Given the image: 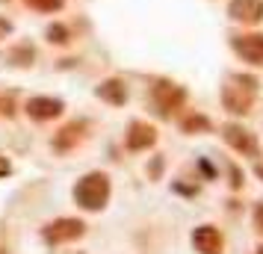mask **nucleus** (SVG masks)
Wrapping results in <instances>:
<instances>
[{"label":"nucleus","mask_w":263,"mask_h":254,"mask_svg":"<svg viewBox=\"0 0 263 254\" xmlns=\"http://www.w3.org/2000/svg\"><path fill=\"white\" fill-rule=\"evenodd\" d=\"M257 178H263V166H257Z\"/></svg>","instance_id":"a211bd4d"},{"label":"nucleus","mask_w":263,"mask_h":254,"mask_svg":"<svg viewBox=\"0 0 263 254\" xmlns=\"http://www.w3.org/2000/svg\"><path fill=\"white\" fill-rule=\"evenodd\" d=\"M48 38L53 42V45H68V30L62 24H50L48 27Z\"/></svg>","instance_id":"4468645a"},{"label":"nucleus","mask_w":263,"mask_h":254,"mask_svg":"<svg viewBox=\"0 0 263 254\" xmlns=\"http://www.w3.org/2000/svg\"><path fill=\"white\" fill-rule=\"evenodd\" d=\"M257 254H263V245H260V248H257Z\"/></svg>","instance_id":"aec40b11"},{"label":"nucleus","mask_w":263,"mask_h":254,"mask_svg":"<svg viewBox=\"0 0 263 254\" xmlns=\"http://www.w3.org/2000/svg\"><path fill=\"white\" fill-rule=\"evenodd\" d=\"M151 95H154V104H157V109H160L163 115L175 112V109L186 101V92H183L178 83H168V80H160V83L151 89Z\"/></svg>","instance_id":"20e7f679"},{"label":"nucleus","mask_w":263,"mask_h":254,"mask_svg":"<svg viewBox=\"0 0 263 254\" xmlns=\"http://www.w3.org/2000/svg\"><path fill=\"white\" fill-rule=\"evenodd\" d=\"M83 230H86V225L80 222V219H57V222L45 225L42 237H45L50 245H62V242L80 240V237H83Z\"/></svg>","instance_id":"7ed1b4c3"},{"label":"nucleus","mask_w":263,"mask_h":254,"mask_svg":"<svg viewBox=\"0 0 263 254\" xmlns=\"http://www.w3.org/2000/svg\"><path fill=\"white\" fill-rule=\"evenodd\" d=\"M251 101H254V80H251V77L237 74V77H231L225 83V89H222V104H225V109L237 112V115L249 112Z\"/></svg>","instance_id":"f03ea898"},{"label":"nucleus","mask_w":263,"mask_h":254,"mask_svg":"<svg viewBox=\"0 0 263 254\" xmlns=\"http://www.w3.org/2000/svg\"><path fill=\"white\" fill-rule=\"evenodd\" d=\"M95 95L101 97V101H107V104H112V107H124V101H127V86H124V80H104V83L95 89Z\"/></svg>","instance_id":"9b49d317"},{"label":"nucleus","mask_w":263,"mask_h":254,"mask_svg":"<svg viewBox=\"0 0 263 254\" xmlns=\"http://www.w3.org/2000/svg\"><path fill=\"white\" fill-rule=\"evenodd\" d=\"M0 254H9V251H6V248H3V245H0Z\"/></svg>","instance_id":"6ab92c4d"},{"label":"nucleus","mask_w":263,"mask_h":254,"mask_svg":"<svg viewBox=\"0 0 263 254\" xmlns=\"http://www.w3.org/2000/svg\"><path fill=\"white\" fill-rule=\"evenodd\" d=\"M231 48L251 65H263V36L249 33V36H231Z\"/></svg>","instance_id":"423d86ee"},{"label":"nucleus","mask_w":263,"mask_h":254,"mask_svg":"<svg viewBox=\"0 0 263 254\" xmlns=\"http://www.w3.org/2000/svg\"><path fill=\"white\" fill-rule=\"evenodd\" d=\"M80 133H83V124H68V127H62L60 130V136L53 139V145L60 148V151H65V148H71L74 145V139H80Z\"/></svg>","instance_id":"f8f14e48"},{"label":"nucleus","mask_w":263,"mask_h":254,"mask_svg":"<svg viewBox=\"0 0 263 254\" xmlns=\"http://www.w3.org/2000/svg\"><path fill=\"white\" fill-rule=\"evenodd\" d=\"M222 136H225V142L234 148V151L246 154V157H257V154H260V148H257V139H254V133L242 130L239 124H225V127H222Z\"/></svg>","instance_id":"39448f33"},{"label":"nucleus","mask_w":263,"mask_h":254,"mask_svg":"<svg viewBox=\"0 0 263 254\" xmlns=\"http://www.w3.org/2000/svg\"><path fill=\"white\" fill-rule=\"evenodd\" d=\"M127 148L130 151H145V148H151L157 142V130L151 124H145V121H133L130 124V133H127Z\"/></svg>","instance_id":"9d476101"},{"label":"nucleus","mask_w":263,"mask_h":254,"mask_svg":"<svg viewBox=\"0 0 263 254\" xmlns=\"http://www.w3.org/2000/svg\"><path fill=\"white\" fill-rule=\"evenodd\" d=\"M254 225H257V230H263V204H257V210H254Z\"/></svg>","instance_id":"f3484780"},{"label":"nucleus","mask_w":263,"mask_h":254,"mask_svg":"<svg viewBox=\"0 0 263 254\" xmlns=\"http://www.w3.org/2000/svg\"><path fill=\"white\" fill-rule=\"evenodd\" d=\"M27 6H33L39 12H57L62 9V0H27Z\"/></svg>","instance_id":"2eb2a0df"},{"label":"nucleus","mask_w":263,"mask_h":254,"mask_svg":"<svg viewBox=\"0 0 263 254\" xmlns=\"http://www.w3.org/2000/svg\"><path fill=\"white\" fill-rule=\"evenodd\" d=\"M12 33V21H6V18H0V38H6Z\"/></svg>","instance_id":"dca6fc26"},{"label":"nucleus","mask_w":263,"mask_h":254,"mask_svg":"<svg viewBox=\"0 0 263 254\" xmlns=\"http://www.w3.org/2000/svg\"><path fill=\"white\" fill-rule=\"evenodd\" d=\"M192 245L198 254H222V233L213 225H201L192 230Z\"/></svg>","instance_id":"0eeeda50"},{"label":"nucleus","mask_w":263,"mask_h":254,"mask_svg":"<svg viewBox=\"0 0 263 254\" xmlns=\"http://www.w3.org/2000/svg\"><path fill=\"white\" fill-rule=\"evenodd\" d=\"M228 15L242 24H257L263 18V0H231Z\"/></svg>","instance_id":"1a4fd4ad"},{"label":"nucleus","mask_w":263,"mask_h":254,"mask_svg":"<svg viewBox=\"0 0 263 254\" xmlns=\"http://www.w3.org/2000/svg\"><path fill=\"white\" fill-rule=\"evenodd\" d=\"M62 109H65V107H62L60 97H30V101H27V115H30V119H36V121L57 119Z\"/></svg>","instance_id":"6e6552de"},{"label":"nucleus","mask_w":263,"mask_h":254,"mask_svg":"<svg viewBox=\"0 0 263 254\" xmlns=\"http://www.w3.org/2000/svg\"><path fill=\"white\" fill-rule=\"evenodd\" d=\"M74 201L83 210H101L109 201V178L104 171H89L74 186Z\"/></svg>","instance_id":"f257e3e1"},{"label":"nucleus","mask_w":263,"mask_h":254,"mask_svg":"<svg viewBox=\"0 0 263 254\" xmlns=\"http://www.w3.org/2000/svg\"><path fill=\"white\" fill-rule=\"evenodd\" d=\"M183 130H186V133H198V130H210V121L204 119V115H190V119H183Z\"/></svg>","instance_id":"ddd939ff"}]
</instances>
